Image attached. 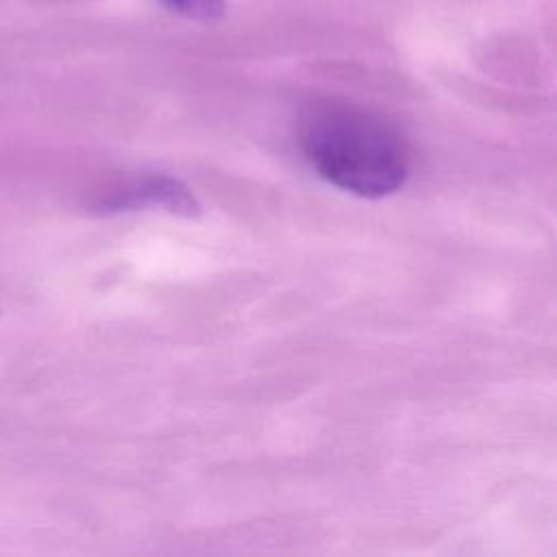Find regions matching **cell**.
I'll use <instances>...</instances> for the list:
<instances>
[{
    "label": "cell",
    "instance_id": "cell-1",
    "mask_svg": "<svg viewBox=\"0 0 557 557\" xmlns=\"http://www.w3.org/2000/svg\"><path fill=\"white\" fill-rule=\"evenodd\" d=\"M300 146L320 178L361 198L387 196L409 174V148L400 131L355 107L318 111L307 122Z\"/></svg>",
    "mask_w": 557,
    "mask_h": 557
},
{
    "label": "cell",
    "instance_id": "cell-2",
    "mask_svg": "<svg viewBox=\"0 0 557 557\" xmlns=\"http://www.w3.org/2000/svg\"><path fill=\"white\" fill-rule=\"evenodd\" d=\"M139 207H165L168 211L185 218H194L200 211L194 194L178 178L168 174L141 176L98 202V209L104 213L131 211Z\"/></svg>",
    "mask_w": 557,
    "mask_h": 557
},
{
    "label": "cell",
    "instance_id": "cell-3",
    "mask_svg": "<svg viewBox=\"0 0 557 557\" xmlns=\"http://www.w3.org/2000/svg\"><path fill=\"white\" fill-rule=\"evenodd\" d=\"M170 11L194 17V20H213L224 13V0H159Z\"/></svg>",
    "mask_w": 557,
    "mask_h": 557
}]
</instances>
